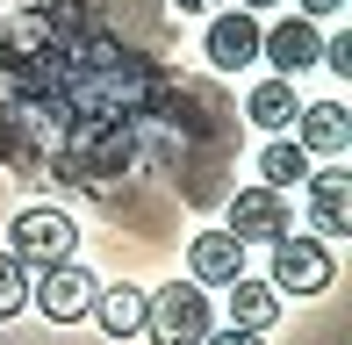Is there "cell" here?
I'll return each mask as SVG.
<instances>
[{
    "instance_id": "obj_14",
    "label": "cell",
    "mask_w": 352,
    "mask_h": 345,
    "mask_svg": "<svg viewBox=\"0 0 352 345\" xmlns=\"http://www.w3.org/2000/svg\"><path fill=\"white\" fill-rule=\"evenodd\" d=\"M309 180V151L287 144V137H274V144L259 151V187H274V194H287V187Z\"/></svg>"
},
{
    "instance_id": "obj_13",
    "label": "cell",
    "mask_w": 352,
    "mask_h": 345,
    "mask_svg": "<svg viewBox=\"0 0 352 345\" xmlns=\"http://www.w3.org/2000/svg\"><path fill=\"white\" fill-rule=\"evenodd\" d=\"M245 115L259 122V130H274V137H280L287 122L302 115V108H295V80H259V87L245 93Z\"/></svg>"
},
{
    "instance_id": "obj_17",
    "label": "cell",
    "mask_w": 352,
    "mask_h": 345,
    "mask_svg": "<svg viewBox=\"0 0 352 345\" xmlns=\"http://www.w3.org/2000/svg\"><path fill=\"white\" fill-rule=\"evenodd\" d=\"M345 0H302V22H324V14H338Z\"/></svg>"
},
{
    "instance_id": "obj_10",
    "label": "cell",
    "mask_w": 352,
    "mask_h": 345,
    "mask_svg": "<svg viewBox=\"0 0 352 345\" xmlns=\"http://www.w3.org/2000/svg\"><path fill=\"white\" fill-rule=\"evenodd\" d=\"M295 144L309 151V159H316V151H324V159H338V151L352 144V115H345V101H309V108L295 115Z\"/></svg>"
},
{
    "instance_id": "obj_20",
    "label": "cell",
    "mask_w": 352,
    "mask_h": 345,
    "mask_svg": "<svg viewBox=\"0 0 352 345\" xmlns=\"http://www.w3.org/2000/svg\"><path fill=\"white\" fill-rule=\"evenodd\" d=\"M237 8H245V14H266V8H280V0H237Z\"/></svg>"
},
{
    "instance_id": "obj_6",
    "label": "cell",
    "mask_w": 352,
    "mask_h": 345,
    "mask_svg": "<svg viewBox=\"0 0 352 345\" xmlns=\"http://www.w3.org/2000/svg\"><path fill=\"white\" fill-rule=\"evenodd\" d=\"M259 58L274 65V80H295V72H309L316 58H324V36H316V22H302V14H280L274 29H259Z\"/></svg>"
},
{
    "instance_id": "obj_19",
    "label": "cell",
    "mask_w": 352,
    "mask_h": 345,
    "mask_svg": "<svg viewBox=\"0 0 352 345\" xmlns=\"http://www.w3.org/2000/svg\"><path fill=\"white\" fill-rule=\"evenodd\" d=\"M173 8H180V14H209L216 0H173Z\"/></svg>"
},
{
    "instance_id": "obj_9",
    "label": "cell",
    "mask_w": 352,
    "mask_h": 345,
    "mask_svg": "<svg viewBox=\"0 0 352 345\" xmlns=\"http://www.w3.org/2000/svg\"><path fill=\"white\" fill-rule=\"evenodd\" d=\"M309 230L324 245L352 230V172H309Z\"/></svg>"
},
{
    "instance_id": "obj_11",
    "label": "cell",
    "mask_w": 352,
    "mask_h": 345,
    "mask_svg": "<svg viewBox=\"0 0 352 345\" xmlns=\"http://www.w3.org/2000/svg\"><path fill=\"white\" fill-rule=\"evenodd\" d=\"M274 324H280V295L266 288V280H230V331L266 338Z\"/></svg>"
},
{
    "instance_id": "obj_18",
    "label": "cell",
    "mask_w": 352,
    "mask_h": 345,
    "mask_svg": "<svg viewBox=\"0 0 352 345\" xmlns=\"http://www.w3.org/2000/svg\"><path fill=\"white\" fill-rule=\"evenodd\" d=\"M209 345H259L252 331H230V324H223V331H209Z\"/></svg>"
},
{
    "instance_id": "obj_16",
    "label": "cell",
    "mask_w": 352,
    "mask_h": 345,
    "mask_svg": "<svg viewBox=\"0 0 352 345\" xmlns=\"http://www.w3.org/2000/svg\"><path fill=\"white\" fill-rule=\"evenodd\" d=\"M316 65H331V72H352V36H331V43H324V58H316Z\"/></svg>"
},
{
    "instance_id": "obj_15",
    "label": "cell",
    "mask_w": 352,
    "mask_h": 345,
    "mask_svg": "<svg viewBox=\"0 0 352 345\" xmlns=\"http://www.w3.org/2000/svg\"><path fill=\"white\" fill-rule=\"evenodd\" d=\"M22 309H29V266H14L8 252H0V324L22 317Z\"/></svg>"
},
{
    "instance_id": "obj_3",
    "label": "cell",
    "mask_w": 352,
    "mask_h": 345,
    "mask_svg": "<svg viewBox=\"0 0 352 345\" xmlns=\"http://www.w3.org/2000/svg\"><path fill=\"white\" fill-rule=\"evenodd\" d=\"M331 280H338V259H331L324 238H280L274 245V274H266L274 295H324Z\"/></svg>"
},
{
    "instance_id": "obj_7",
    "label": "cell",
    "mask_w": 352,
    "mask_h": 345,
    "mask_svg": "<svg viewBox=\"0 0 352 345\" xmlns=\"http://www.w3.org/2000/svg\"><path fill=\"white\" fill-rule=\"evenodd\" d=\"M201 58H209L216 72H245L252 58H259V14H216L209 22V36H201Z\"/></svg>"
},
{
    "instance_id": "obj_12",
    "label": "cell",
    "mask_w": 352,
    "mask_h": 345,
    "mask_svg": "<svg viewBox=\"0 0 352 345\" xmlns=\"http://www.w3.org/2000/svg\"><path fill=\"white\" fill-rule=\"evenodd\" d=\"M144 309H151L144 288H101V295H94V324H101L108 338H137L144 331Z\"/></svg>"
},
{
    "instance_id": "obj_2",
    "label": "cell",
    "mask_w": 352,
    "mask_h": 345,
    "mask_svg": "<svg viewBox=\"0 0 352 345\" xmlns=\"http://www.w3.org/2000/svg\"><path fill=\"white\" fill-rule=\"evenodd\" d=\"M72 245H79V223H72L65 209H22V216L8 223V259L29 266V274H43V266H65Z\"/></svg>"
},
{
    "instance_id": "obj_4",
    "label": "cell",
    "mask_w": 352,
    "mask_h": 345,
    "mask_svg": "<svg viewBox=\"0 0 352 345\" xmlns=\"http://www.w3.org/2000/svg\"><path fill=\"white\" fill-rule=\"evenodd\" d=\"M94 295H101V280H94L79 259H65V266H43V274L29 280V302H36L51 324H79V317H94Z\"/></svg>"
},
{
    "instance_id": "obj_5",
    "label": "cell",
    "mask_w": 352,
    "mask_h": 345,
    "mask_svg": "<svg viewBox=\"0 0 352 345\" xmlns=\"http://www.w3.org/2000/svg\"><path fill=\"white\" fill-rule=\"evenodd\" d=\"M287 230H295L287 194H274V187H237L230 194V238L237 245H280Z\"/></svg>"
},
{
    "instance_id": "obj_8",
    "label": "cell",
    "mask_w": 352,
    "mask_h": 345,
    "mask_svg": "<svg viewBox=\"0 0 352 345\" xmlns=\"http://www.w3.org/2000/svg\"><path fill=\"white\" fill-rule=\"evenodd\" d=\"M187 274H195V288H230V280H245V245L230 230H195Z\"/></svg>"
},
{
    "instance_id": "obj_1",
    "label": "cell",
    "mask_w": 352,
    "mask_h": 345,
    "mask_svg": "<svg viewBox=\"0 0 352 345\" xmlns=\"http://www.w3.org/2000/svg\"><path fill=\"white\" fill-rule=\"evenodd\" d=\"M144 331L151 345H209L216 317H209V288H195V280H173V288L151 295V309H144Z\"/></svg>"
}]
</instances>
